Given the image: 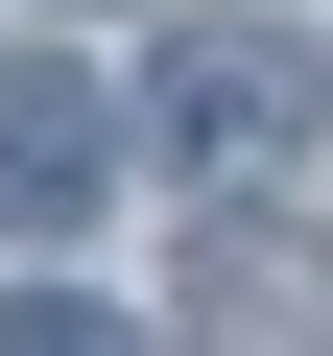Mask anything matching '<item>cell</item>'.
Returning a JSON list of instances; mask_svg holds the SVG:
<instances>
[{
  "label": "cell",
  "mask_w": 333,
  "mask_h": 356,
  "mask_svg": "<svg viewBox=\"0 0 333 356\" xmlns=\"http://www.w3.org/2000/svg\"><path fill=\"white\" fill-rule=\"evenodd\" d=\"M119 191V95L72 72V48H0V238L24 261H72V214Z\"/></svg>",
  "instance_id": "1"
},
{
  "label": "cell",
  "mask_w": 333,
  "mask_h": 356,
  "mask_svg": "<svg viewBox=\"0 0 333 356\" xmlns=\"http://www.w3.org/2000/svg\"><path fill=\"white\" fill-rule=\"evenodd\" d=\"M143 119H166V143H191L215 191H238V166H286V143H309V48H286V24H191Z\"/></svg>",
  "instance_id": "2"
},
{
  "label": "cell",
  "mask_w": 333,
  "mask_h": 356,
  "mask_svg": "<svg viewBox=\"0 0 333 356\" xmlns=\"http://www.w3.org/2000/svg\"><path fill=\"white\" fill-rule=\"evenodd\" d=\"M191 309H215V332H333V238H262V214H215Z\"/></svg>",
  "instance_id": "3"
},
{
  "label": "cell",
  "mask_w": 333,
  "mask_h": 356,
  "mask_svg": "<svg viewBox=\"0 0 333 356\" xmlns=\"http://www.w3.org/2000/svg\"><path fill=\"white\" fill-rule=\"evenodd\" d=\"M24 24H72V0H24Z\"/></svg>",
  "instance_id": "4"
}]
</instances>
